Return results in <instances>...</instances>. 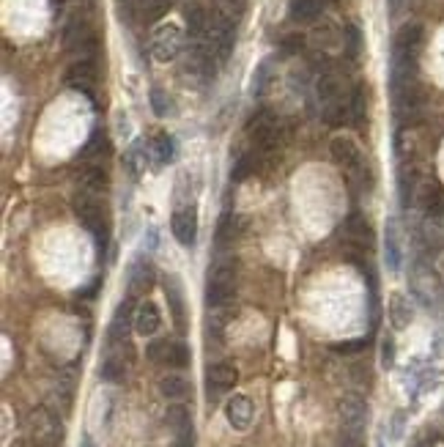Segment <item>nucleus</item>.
I'll list each match as a JSON object with an SVG mask.
<instances>
[{"label":"nucleus","mask_w":444,"mask_h":447,"mask_svg":"<svg viewBox=\"0 0 444 447\" xmlns=\"http://www.w3.org/2000/svg\"><path fill=\"white\" fill-rule=\"evenodd\" d=\"M225 420L233 431H249L252 420H255V406L247 395H233L225 404Z\"/></svg>","instance_id":"nucleus-14"},{"label":"nucleus","mask_w":444,"mask_h":447,"mask_svg":"<svg viewBox=\"0 0 444 447\" xmlns=\"http://www.w3.org/2000/svg\"><path fill=\"white\" fill-rule=\"evenodd\" d=\"M384 252H387V267H390L392 272H398V269H401V245H398V231H395V222H387Z\"/></svg>","instance_id":"nucleus-29"},{"label":"nucleus","mask_w":444,"mask_h":447,"mask_svg":"<svg viewBox=\"0 0 444 447\" xmlns=\"http://www.w3.org/2000/svg\"><path fill=\"white\" fill-rule=\"evenodd\" d=\"M181 47H184V34H181V28H178L176 22L160 25V28L154 31V36H151V55H154V61H160V63L176 61V55L181 53Z\"/></svg>","instance_id":"nucleus-5"},{"label":"nucleus","mask_w":444,"mask_h":447,"mask_svg":"<svg viewBox=\"0 0 444 447\" xmlns=\"http://www.w3.org/2000/svg\"><path fill=\"white\" fill-rule=\"evenodd\" d=\"M423 44V25L417 22H406L398 34H395V44H392V63H414L417 61V50Z\"/></svg>","instance_id":"nucleus-6"},{"label":"nucleus","mask_w":444,"mask_h":447,"mask_svg":"<svg viewBox=\"0 0 444 447\" xmlns=\"http://www.w3.org/2000/svg\"><path fill=\"white\" fill-rule=\"evenodd\" d=\"M217 9H222L233 22H239V19L244 17V9H247V0H220L217 3Z\"/></svg>","instance_id":"nucleus-34"},{"label":"nucleus","mask_w":444,"mask_h":447,"mask_svg":"<svg viewBox=\"0 0 444 447\" xmlns=\"http://www.w3.org/2000/svg\"><path fill=\"white\" fill-rule=\"evenodd\" d=\"M148 359L157 362V365H167V368H187L192 354L178 340H154L148 346Z\"/></svg>","instance_id":"nucleus-7"},{"label":"nucleus","mask_w":444,"mask_h":447,"mask_svg":"<svg viewBox=\"0 0 444 447\" xmlns=\"http://www.w3.org/2000/svg\"><path fill=\"white\" fill-rule=\"evenodd\" d=\"M346 233H349V242L356 245L359 250H365V247L373 242V228H371V222H368L362 215L349 217V222H346Z\"/></svg>","instance_id":"nucleus-20"},{"label":"nucleus","mask_w":444,"mask_h":447,"mask_svg":"<svg viewBox=\"0 0 444 447\" xmlns=\"http://www.w3.org/2000/svg\"><path fill=\"white\" fill-rule=\"evenodd\" d=\"M239 381V371L231 362H214L212 368L206 371V395L209 401H217L220 395L231 393Z\"/></svg>","instance_id":"nucleus-8"},{"label":"nucleus","mask_w":444,"mask_h":447,"mask_svg":"<svg viewBox=\"0 0 444 447\" xmlns=\"http://www.w3.org/2000/svg\"><path fill=\"white\" fill-rule=\"evenodd\" d=\"M247 138L261 151H272L280 145V118L272 110H258L247 121Z\"/></svg>","instance_id":"nucleus-3"},{"label":"nucleus","mask_w":444,"mask_h":447,"mask_svg":"<svg viewBox=\"0 0 444 447\" xmlns=\"http://www.w3.org/2000/svg\"><path fill=\"white\" fill-rule=\"evenodd\" d=\"M329 154H332V160L338 162L343 170H362V154H359V148L351 138H335L332 143H329Z\"/></svg>","instance_id":"nucleus-15"},{"label":"nucleus","mask_w":444,"mask_h":447,"mask_svg":"<svg viewBox=\"0 0 444 447\" xmlns=\"http://www.w3.org/2000/svg\"><path fill=\"white\" fill-rule=\"evenodd\" d=\"M55 6H63V3H66V0H53Z\"/></svg>","instance_id":"nucleus-43"},{"label":"nucleus","mask_w":444,"mask_h":447,"mask_svg":"<svg viewBox=\"0 0 444 447\" xmlns=\"http://www.w3.org/2000/svg\"><path fill=\"white\" fill-rule=\"evenodd\" d=\"M170 6H173V0H138V9H140V14L145 22L162 19L170 11Z\"/></svg>","instance_id":"nucleus-30"},{"label":"nucleus","mask_w":444,"mask_h":447,"mask_svg":"<svg viewBox=\"0 0 444 447\" xmlns=\"http://www.w3.org/2000/svg\"><path fill=\"white\" fill-rule=\"evenodd\" d=\"M269 77V63H261V69H258V74H255V83H252V93H264V88H267V80Z\"/></svg>","instance_id":"nucleus-38"},{"label":"nucleus","mask_w":444,"mask_h":447,"mask_svg":"<svg viewBox=\"0 0 444 447\" xmlns=\"http://www.w3.org/2000/svg\"><path fill=\"white\" fill-rule=\"evenodd\" d=\"M162 324V316H160V307L154 302H140L138 304V310H135V332L140 335V338H151L157 329H160Z\"/></svg>","instance_id":"nucleus-17"},{"label":"nucleus","mask_w":444,"mask_h":447,"mask_svg":"<svg viewBox=\"0 0 444 447\" xmlns=\"http://www.w3.org/2000/svg\"><path fill=\"white\" fill-rule=\"evenodd\" d=\"M392 362H395V343L392 338H384L381 340V368H392Z\"/></svg>","instance_id":"nucleus-36"},{"label":"nucleus","mask_w":444,"mask_h":447,"mask_svg":"<svg viewBox=\"0 0 444 447\" xmlns=\"http://www.w3.org/2000/svg\"><path fill=\"white\" fill-rule=\"evenodd\" d=\"M63 47H66V53L77 55V61H83V58L93 61L96 47H99V38H96V34H93V28H91L88 22L71 19L69 25L63 28Z\"/></svg>","instance_id":"nucleus-4"},{"label":"nucleus","mask_w":444,"mask_h":447,"mask_svg":"<svg viewBox=\"0 0 444 447\" xmlns=\"http://www.w3.org/2000/svg\"><path fill=\"white\" fill-rule=\"evenodd\" d=\"M154 286V264L148 258H138L132 269H129V294L132 297H140L148 288Z\"/></svg>","instance_id":"nucleus-16"},{"label":"nucleus","mask_w":444,"mask_h":447,"mask_svg":"<svg viewBox=\"0 0 444 447\" xmlns=\"http://www.w3.org/2000/svg\"><path fill=\"white\" fill-rule=\"evenodd\" d=\"M107 135L105 132H93L91 135V140L86 143V148H83V157H99V154H105L107 151Z\"/></svg>","instance_id":"nucleus-33"},{"label":"nucleus","mask_w":444,"mask_h":447,"mask_svg":"<svg viewBox=\"0 0 444 447\" xmlns=\"http://www.w3.org/2000/svg\"><path fill=\"white\" fill-rule=\"evenodd\" d=\"M338 447H365V445H362V436H359V433H349V431H340Z\"/></svg>","instance_id":"nucleus-39"},{"label":"nucleus","mask_w":444,"mask_h":447,"mask_svg":"<svg viewBox=\"0 0 444 447\" xmlns=\"http://www.w3.org/2000/svg\"><path fill=\"white\" fill-rule=\"evenodd\" d=\"M138 0H118V9H121V17H129V11H132V6H135Z\"/></svg>","instance_id":"nucleus-42"},{"label":"nucleus","mask_w":444,"mask_h":447,"mask_svg":"<svg viewBox=\"0 0 444 447\" xmlns=\"http://www.w3.org/2000/svg\"><path fill=\"white\" fill-rule=\"evenodd\" d=\"M86 447H91V445H86Z\"/></svg>","instance_id":"nucleus-44"},{"label":"nucleus","mask_w":444,"mask_h":447,"mask_svg":"<svg viewBox=\"0 0 444 447\" xmlns=\"http://www.w3.org/2000/svg\"><path fill=\"white\" fill-rule=\"evenodd\" d=\"M184 19H187L190 38H192V41H203L206 34H209V11H206L200 3H192V6H187Z\"/></svg>","instance_id":"nucleus-18"},{"label":"nucleus","mask_w":444,"mask_h":447,"mask_svg":"<svg viewBox=\"0 0 444 447\" xmlns=\"http://www.w3.org/2000/svg\"><path fill=\"white\" fill-rule=\"evenodd\" d=\"M167 426L173 428V447H195V428H192V414L187 406H170L165 414Z\"/></svg>","instance_id":"nucleus-11"},{"label":"nucleus","mask_w":444,"mask_h":447,"mask_svg":"<svg viewBox=\"0 0 444 447\" xmlns=\"http://www.w3.org/2000/svg\"><path fill=\"white\" fill-rule=\"evenodd\" d=\"M74 215H77V220L91 231L93 242H96V247L105 250L107 236H110V225H107L105 206L96 200V192L80 190V192L74 195Z\"/></svg>","instance_id":"nucleus-1"},{"label":"nucleus","mask_w":444,"mask_h":447,"mask_svg":"<svg viewBox=\"0 0 444 447\" xmlns=\"http://www.w3.org/2000/svg\"><path fill=\"white\" fill-rule=\"evenodd\" d=\"M236 297V264L233 261H217L209 269L206 280V304L209 307H222Z\"/></svg>","instance_id":"nucleus-2"},{"label":"nucleus","mask_w":444,"mask_h":447,"mask_svg":"<svg viewBox=\"0 0 444 447\" xmlns=\"http://www.w3.org/2000/svg\"><path fill=\"white\" fill-rule=\"evenodd\" d=\"M255 165H258L255 154H242L236 160V165L231 168V181H244L247 176H252L255 173Z\"/></svg>","instance_id":"nucleus-32"},{"label":"nucleus","mask_w":444,"mask_h":447,"mask_svg":"<svg viewBox=\"0 0 444 447\" xmlns=\"http://www.w3.org/2000/svg\"><path fill=\"white\" fill-rule=\"evenodd\" d=\"M349 113H351V124L354 126H362L368 124V91L362 88V86H356L351 91V96H349Z\"/></svg>","instance_id":"nucleus-24"},{"label":"nucleus","mask_w":444,"mask_h":447,"mask_svg":"<svg viewBox=\"0 0 444 447\" xmlns=\"http://www.w3.org/2000/svg\"><path fill=\"white\" fill-rule=\"evenodd\" d=\"M356 53H359V31L351 25V28H349V55L354 58Z\"/></svg>","instance_id":"nucleus-40"},{"label":"nucleus","mask_w":444,"mask_h":447,"mask_svg":"<svg viewBox=\"0 0 444 447\" xmlns=\"http://www.w3.org/2000/svg\"><path fill=\"white\" fill-rule=\"evenodd\" d=\"M80 181H83V187H86L88 192H102L110 179H107L105 168H99V165H88V168L80 173Z\"/></svg>","instance_id":"nucleus-27"},{"label":"nucleus","mask_w":444,"mask_h":447,"mask_svg":"<svg viewBox=\"0 0 444 447\" xmlns=\"http://www.w3.org/2000/svg\"><path fill=\"white\" fill-rule=\"evenodd\" d=\"M151 151H154V160L160 165H167V162L176 157V140L167 135V132H160L151 143Z\"/></svg>","instance_id":"nucleus-26"},{"label":"nucleus","mask_w":444,"mask_h":447,"mask_svg":"<svg viewBox=\"0 0 444 447\" xmlns=\"http://www.w3.org/2000/svg\"><path fill=\"white\" fill-rule=\"evenodd\" d=\"M99 374H102V379H105V381H113V384L124 381V379H126V362H124V357L107 354V359L102 362V368H99Z\"/></svg>","instance_id":"nucleus-28"},{"label":"nucleus","mask_w":444,"mask_h":447,"mask_svg":"<svg viewBox=\"0 0 444 447\" xmlns=\"http://www.w3.org/2000/svg\"><path fill=\"white\" fill-rule=\"evenodd\" d=\"M31 442L33 447H58L61 426L53 414H47L44 409H36L31 414Z\"/></svg>","instance_id":"nucleus-10"},{"label":"nucleus","mask_w":444,"mask_h":447,"mask_svg":"<svg viewBox=\"0 0 444 447\" xmlns=\"http://www.w3.org/2000/svg\"><path fill=\"white\" fill-rule=\"evenodd\" d=\"M411 192H414V173H411L409 165H403L401 173H398V195H401V206L403 209H409Z\"/></svg>","instance_id":"nucleus-31"},{"label":"nucleus","mask_w":444,"mask_h":447,"mask_svg":"<svg viewBox=\"0 0 444 447\" xmlns=\"http://www.w3.org/2000/svg\"><path fill=\"white\" fill-rule=\"evenodd\" d=\"M414 319V310H411L409 299L403 294H392L390 297V322L395 329H406Z\"/></svg>","instance_id":"nucleus-22"},{"label":"nucleus","mask_w":444,"mask_h":447,"mask_svg":"<svg viewBox=\"0 0 444 447\" xmlns=\"http://www.w3.org/2000/svg\"><path fill=\"white\" fill-rule=\"evenodd\" d=\"M129 324H135V316H132V299H124V302L115 307L113 313V322H110V340H121L126 343V332H129Z\"/></svg>","instance_id":"nucleus-19"},{"label":"nucleus","mask_w":444,"mask_h":447,"mask_svg":"<svg viewBox=\"0 0 444 447\" xmlns=\"http://www.w3.org/2000/svg\"><path fill=\"white\" fill-rule=\"evenodd\" d=\"M324 9V0H291L288 3V14L294 22H313Z\"/></svg>","instance_id":"nucleus-23"},{"label":"nucleus","mask_w":444,"mask_h":447,"mask_svg":"<svg viewBox=\"0 0 444 447\" xmlns=\"http://www.w3.org/2000/svg\"><path fill=\"white\" fill-rule=\"evenodd\" d=\"M365 423H368V404L359 395H346L340 401V431L349 433H365Z\"/></svg>","instance_id":"nucleus-9"},{"label":"nucleus","mask_w":444,"mask_h":447,"mask_svg":"<svg viewBox=\"0 0 444 447\" xmlns=\"http://www.w3.org/2000/svg\"><path fill=\"white\" fill-rule=\"evenodd\" d=\"M165 297L170 302V310H173V322H176L178 332L187 329V319H184V299H181V288H178V280L173 274L165 277Z\"/></svg>","instance_id":"nucleus-21"},{"label":"nucleus","mask_w":444,"mask_h":447,"mask_svg":"<svg viewBox=\"0 0 444 447\" xmlns=\"http://www.w3.org/2000/svg\"><path fill=\"white\" fill-rule=\"evenodd\" d=\"M151 108H154V113H157L160 118L167 115V110H170V99H167V93H165L162 88L151 91Z\"/></svg>","instance_id":"nucleus-35"},{"label":"nucleus","mask_w":444,"mask_h":447,"mask_svg":"<svg viewBox=\"0 0 444 447\" xmlns=\"http://www.w3.org/2000/svg\"><path fill=\"white\" fill-rule=\"evenodd\" d=\"M96 83H99V72H96V61H91V58H83V61L71 63L69 72H66V86L86 93V96H93Z\"/></svg>","instance_id":"nucleus-13"},{"label":"nucleus","mask_w":444,"mask_h":447,"mask_svg":"<svg viewBox=\"0 0 444 447\" xmlns=\"http://www.w3.org/2000/svg\"><path fill=\"white\" fill-rule=\"evenodd\" d=\"M170 228H173V236L181 247H195L197 242V209L195 206H181L173 212V220H170Z\"/></svg>","instance_id":"nucleus-12"},{"label":"nucleus","mask_w":444,"mask_h":447,"mask_svg":"<svg viewBox=\"0 0 444 447\" xmlns=\"http://www.w3.org/2000/svg\"><path fill=\"white\" fill-rule=\"evenodd\" d=\"M160 393L167 398V401H181V398H187L190 395V381L187 379H181L176 374H167L160 379Z\"/></svg>","instance_id":"nucleus-25"},{"label":"nucleus","mask_w":444,"mask_h":447,"mask_svg":"<svg viewBox=\"0 0 444 447\" xmlns=\"http://www.w3.org/2000/svg\"><path fill=\"white\" fill-rule=\"evenodd\" d=\"M368 343L365 340H346V343H335L332 349L338 351V354H354V351H362Z\"/></svg>","instance_id":"nucleus-37"},{"label":"nucleus","mask_w":444,"mask_h":447,"mask_svg":"<svg viewBox=\"0 0 444 447\" xmlns=\"http://www.w3.org/2000/svg\"><path fill=\"white\" fill-rule=\"evenodd\" d=\"M433 445H436V436H433V433H423V436L414 439L411 447H433Z\"/></svg>","instance_id":"nucleus-41"}]
</instances>
